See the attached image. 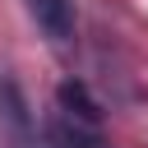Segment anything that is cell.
<instances>
[{
  "instance_id": "obj_1",
  "label": "cell",
  "mask_w": 148,
  "mask_h": 148,
  "mask_svg": "<svg viewBox=\"0 0 148 148\" xmlns=\"http://www.w3.org/2000/svg\"><path fill=\"white\" fill-rule=\"evenodd\" d=\"M0 125H5L9 148H46V139L37 134L32 111H28V102H23V92L9 74H0Z\"/></svg>"
},
{
  "instance_id": "obj_2",
  "label": "cell",
  "mask_w": 148,
  "mask_h": 148,
  "mask_svg": "<svg viewBox=\"0 0 148 148\" xmlns=\"http://www.w3.org/2000/svg\"><path fill=\"white\" fill-rule=\"evenodd\" d=\"M28 14H32V23L42 28L46 42L65 46V42L74 37V9H69V0H28Z\"/></svg>"
},
{
  "instance_id": "obj_3",
  "label": "cell",
  "mask_w": 148,
  "mask_h": 148,
  "mask_svg": "<svg viewBox=\"0 0 148 148\" xmlns=\"http://www.w3.org/2000/svg\"><path fill=\"white\" fill-rule=\"evenodd\" d=\"M56 102H60V111H65L69 120L92 125V130H97V125H102V116H106V111H102V102L88 92V83H83V79H65V83L56 88Z\"/></svg>"
},
{
  "instance_id": "obj_4",
  "label": "cell",
  "mask_w": 148,
  "mask_h": 148,
  "mask_svg": "<svg viewBox=\"0 0 148 148\" xmlns=\"http://www.w3.org/2000/svg\"><path fill=\"white\" fill-rule=\"evenodd\" d=\"M46 139L56 143V148H111L92 125H79V120H51V130H46Z\"/></svg>"
}]
</instances>
